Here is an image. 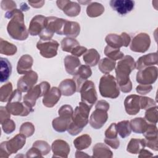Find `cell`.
Segmentation results:
<instances>
[{"mask_svg":"<svg viewBox=\"0 0 158 158\" xmlns=\"http://www.w3.org/2000/svg\"><path fill=\"white\" fill-rule=\"evenodd\" d=\"M135 68L136 63L130 56H125L118 62L115 68V79L120 89L123 93H127L131 91L132 83L129 76Z\"/></svg>","mask_w":158,"mask_h":158,"instance_id":"cell-1","label":"cell"},{"mask_svg":"<svg viewBox=\"0 0 158 158\" xmlns=\"http://www.w3.org/2000/svg\"><path fill=\"white\" fill-rule=\"evenodd\" d=\"M5 17L10 19L7 26V30L9 36L16 40H25L28 36V31L24 23V15L19 9L7 11Z\"/></svg>","mask_w":158,"mask_h":158,"instance_id":"cell-2","label":"cell"},{"mask_svg":"<svg viewBox=\"0 0 158 158\" xmlns=\"http://www.w3.org/2000/svg\"><path fill=\"white\" fill-rule=\"evenodd\" d=\"M91 109V107L83 102H79V105L75 107L73 111L72 122L67 130L70 135H78L88 124Z\"/></svg>","mask_w":158,"mask_h":158,"instance_id":"cell-3","label":"cell"},{"mask_svg":"<svg viewBox=\"0 0 158 158\" xmlns=\"http://www.w3.org/2000/svg\"><path fill=\"white\" fill-rule=\"evenodd\" d=\"M22 92L19 89H15L11 94L7 104L6 109L13 115L27 116L33 111V107L25 103L21 102Z\"/></svg>","mask_w":158,"mask_h":158,"instance_id":"cell-4","label":"cell"},{"mask_svg":"<svg viewBox=\"0 0 158 158\" xmlns=\"http://www.w3.org/2000/svg\"><path fill=\"white\" fill-rule=\"evenodd\" d=\"M99 89L104 98H117L120 94V88L115 77L110 74H105L99 81Z\"/></svg>","mask_w":158,"mask_h":158,"instance_id":"cell-5","label":"cell"},{"mask_svg":"<svg viewBox=\"0 0 158 158\" xmlns=\"http://www.w3.org/2000/svg\"><path fill=\"white\" fill-rule=\"evenodd\" d=\"M26 143V136L19 133L9 141H3L0 145V157H8L21 149Z\"/></svg>","mask_w":158,"mask_h":158,"instance_id":"cell-6","label":"cell"},{"mask_svg":"<svg viewBox=\"0 0 158 158\" xmlns=\"http://www.w3.org/2000/svg\"><path fill=\"white\" fill-rule=\"evenodd\" d=\"M49 90V83L47 81H43L30 89L23 96V101L33 107L35 106L37 99L40 97L44 96Z\"/></svg>","mask_w":158,"mask_h":158,"instance_id":"cell-7","label":"cell"},{"mask_svg":"<svg viewBox=\"0 0 158 158\" xmlns=\"http://www.w3.org/2000/svg\"><path fill=\"white\" fill-rule=\"evenodd\" d=\"M79 92L81 94V102L92 107L98 99L94 83L89 80L85 81L81 85Z\"/></svg>","mask_w":158,"mask_h":158,"instance_id":"cell-8","label":"cell"},{"mask_svg":"<svg viewBox=\"0 0 158 158\" xmlns=\"http://www.w3.org/2000/svg\"><path fill=\"white\" fill-rule=\"evenodd\" d=\"M157 78V68L149 66L139 70L136 73V81L141 85H151Z\"/></svg>","mask_w":158,"mask_h":158,"instance_id":"cell-9","label":"cell"},{"mask_svg":"<svg viewBox=\"0 0 158 158\" xmlns=\"http://www.w3.org/2000/svg\"><path fill=\"white\" fill-rule=\"evenodd\" d=\"M59 45L58 42L56 40L43 41L40 40L36 44V48L43 57L51 58L57 55Z\"/></svg>","mask_w":158,"mask_h":158,"instance_id":"cell-10","label":"cell"},{"mask_svg":"<svg viewBox=\"0 0 158 158\" xmlns=\"http://www.w3.org/2000/svg\"><path fill=\"white\" fill-rule=\"evenodd\" d=\"M150 44L151 40L149 36L147 33H140L133 38L130 48L133 52L143 53L148 49Z\"/></svg>","mask_w":158,"mask_h":158,"instance_id":"cell-11","label":"cell"},{"mask_svg":"<svg viewBox=\"0 0 158 158\" xmlns=\"http://www.w3.org/2000/svg\"><path fill=\"white\" fill-rule=\"evenodd\" d=\"M105 40L109 46L120 49L122 46L127 47L130 44L131 38L129 35L125 32H123L120 35L114 33L109 34L106 36Z\"/></svg>","mask_w":158,"mask_h":158,"instance_id":"cell-12","label":"cell"},{"mask_svg":"<svg viewBox=\"0 0 158 158\" xmlns=\"http://www.w3.org/2000/svg\"><path fill=\"white\" fill-rule=\"evenodd\" d=\"M38 74L33 70H30L21 77L17 81V89L21 92H28L38 81Z\"/></svg>","mask_w":158,"mask_h":158,"instance_id":"cell-13","label":"cell"},{"mask_svg":"<svg viewBox=\"0 0 158 158\" xmlns=\"http://www.w3.org/2000/svg\"><path fill=\"white\" fill-rule=\"evenodd\" d=\"M56 4L57 7L61 9L65 14L69 17L77 16L81 10L80 4L70 0L57 1Z\"/></svg>","mask_w":158,"mask_h":158,"instance_id":"cell-14","label":"cell"},{"mask_svg":"<svg viewBox=\"0 0 158 158\" xmlns=\"http://www.w3.org/2000/svg\"><path fill=\"white\" fill-rule=\"evenodd\" d=\"M107 111L101 109H96L89 117V124L94 129H100L107 122L108 118Z\"/></svg>","mask_w":158,"mask_h":158,"instance_id":"cell-15","label":"cell"},{"mask_svg":"<svg viewBox=\"0 0 158 158\" xmlns=\"http://www.w3.org/2000/svg\"><path fill=\"white\" fill-rule=\"evenodd\" d=\"M109 4L112 9L120 15L130 12L135 7V1L131 0H112Z\"/></svg>","mask_w":158,"mask_h":158,"instance_id":"cell-16","label":"cell"},{"mask_svg":"<svg viewBox=\"0 0 158 158\" xmlns=\"http://www.w3.org/2000/svg\"><path fill=\"white\" fill-rule=\"evenodd\" d=\"M46 17L42 15H35L30 21L28 27V33L31 36L39 35L46 27Z\"/></svg>","mask_w":158,"mask_h":158,"instance_id":"cell-17","label":"cell"},{"mask_svg":"<svg viewBox=\"0 0 158 158\" xmlns=\"http://www.w3.org/2000/svg\"><path fill=\"white\" fill-rule=\"evenodd\" d=\"M139 100L140 96L136 94H131L126 97L124 101V106L128 114L136 115L139 112L141 109Z\"/></svg>","mask_w":158,"mask_h":158,"instance_id":"cell-18","label":"cell"},{"mask_svg":"<svg viewBox=\"0 0 158 158\" xmlns=\"http://www.w3.org/2000/svg\"><path fill=\"white\" fill-rule=\"evenodd\" d=\"M117 125L112 123L105 131L104 142L113 149H117L120 146V141L117 138Z\"/></svg>","mask_w":158,"mask_h":158,"instance_id":"cell-19","label":"cell"},{"mask_svg":"<svg viewBox=\"0 0 158 158\" xmlns=\"http://www.w3.org/2000/svg\"><path fill=\"white\" fill-rule=\"evenodd\" d=\"M92 71L90 67L87 65H81L77 73L73 77V80L75 81L77 85V91L79 92L80 89L83 83L88 80L87 79L91 76Z\"/></svg>","mask_w":158,"mask_h":158,"instance_id":"cell-20","label":"cell"},{"mask_svg":"<svg viewBox=\"0 0 158 158\" xmlns=\"http://www.w3.org/2000/svg\"><path fill=\"white\" fill-rule=\"evenodd\" d=\"M53 152L52 157H67L70 152L69 144L62 139H56L53 141L51 146Z\"/></svg>","mask_w":158,"mask_h":158,"instance_id":"cell-21","label":"cell"},{"mask_svg":"<svg viewBox=\"0 0 158 158\" xmlns=\"http://www.w3.org/2000/svg\"><path fill=\"white\" fill-rule=\"evenodd\" d=\"M61 95V92L58 88L52 87L43 96V105L47 107H52L59 101Z\"/></svg>","mask_w":158,"mask_h":158,"instance_id":"cell-22","label":"cell"},{"mask_svg":"<svg viewBox=\"0 0 158 158\" xmlns=\"http://www.w3.org/2000/svg\"><path fill=\"white\" fill-rule=\"evenodd\" d=\"M158 57L157 52L150 53L140 57L136 61V68L138 70H141L147 67L152 66L157 64Z\"/></svg>","mask_w":158,"mask_h":158,"instance_id":"cell-23","label":"cell"},{"mask_svg":"<svg viewBox=\"0 0 158 158\" xmlns=\"http://www.w3.org/2000/svg\"><path fill=\"white\" fill-rule=\"evenodd\" d=\"M72 117L59 115L58 117H56L52 120V125L54 130L59 133L65 131L72 122Z\"/></svg>","mask_w":158,"mask_h":158,"instance_id":"cell-24","label":"cell"},{"mask_svg":"<svg viewBox=\"0 0 158 158\" xmlns=\"http://www.w3.org/2000/svg\"><path fill=\"white\" fill-rule=\"evenodd\" d=\"M33 59L32 57L28 54H25L21 56L19 59L17 65V70L19 74H25L31 70Z\"/></svg>","mask_w":158,"mask_h":158,"instance_id":"cell-25","label":"cell"},{"mask_svg":"<svg viewBox=\"0 0 158 158\" xmlns=\"http://www.w3.org/2000/svg\"><path fill=\"white\" fill-rule=\"evenodd\" d=\"M64 65L66 72L74 76L79 67L81 65V63L77 57L74 56H67L64 59Z\"/></svg>","mask_w":158,"mask_h":158,"instance_id":"cell-26","label":"cell"},{"mask_svg":"<svg viewBox=\"0 0 158 158\" xmlns=\"http://www.w3.org/2000/svg\"><path fill=\"white\" fill-rule=\"evenodd\" d=\"M59 89L61 94L65 96H70L77 91V85L73 79H65L59 85Z\"/></svg>","mask_w":158,"mask_h":158,"instance_id":"cell-27","label":"cell"},{"mask_svg":"<svg viewBox=\"0 0 158 158\" xmlns=\"http://www.w3.org/2000/svg\"><path fill=\"white\" fill-rule=\"evenodd\" d=\"M80 31V27L78 23L76 22L65 20L63 31L62 35H66L70 38H76L78 36Z\"/></svg>","mask_w":158,"mask_h":158,"instance_id":"cell-28","label":"cell"},{"mask_svg":"<svg viewBox=\"0 0 158 158\" xmlns=\"http://www.w3.org/2000/svg\"><path fill=\"white\" fill-rule=\"evenodd\" d=\"M0 64V81L3 83L9 80L12 73V65L8 59L4 57H1Z\"/></svg>","mask_w":158,"mask_h":158,"instance_id":"cell-29","label":"cell"},{"mask_svg":"<svg viewBox=\"0 0 158 158\" xmlns=\"http://www.w3.org/2000/svg\"><path fill=\"white\" fill-rule=\"evenodd\" d=\"M93 157H112L113 154L110 149L104 144L99 143L93 148Z\"/></svg>","mask_w":158,"mask_h":158,"instance_id":"cell-30","label":"cell"},{"mask_svg":"<svg viewBox=\"0 0 158 158\" xmlns=\"http://www.w3.org/2000/svg\"><path fill=\"white\" fill-rule=\"evenodd\" d=\"M83 59L85 64L89 67H94L99 62L100 56L95 49H90L83 54Z\"/></svg>","mask_w":158,"mask_h":158,"instance_id":"cell-31","label":"cell"},{"mask_svg":"<svg viewBox=\"0 0 158 158\" xmlns=\"http://www.w3.org/2000/svg\"><path fill=\"white\" fill-rule=\"evenodd\" d=\"M146 146V141L144 139L132 138L129 141L127 151L131 154H138Z\"/></svg>","mask_w":158,"mask_h":158,"instance_id":"cell-32","label":"cell"},{"mask_svg":"<svg viewBox=\"0 0 158 158\" xmlns=\"http://www.w3.org/2000/svg\"><path fill=\"white\" fill-rule=\"evenodd\" d=\"M131 130L136 133H143L147 129L148 123L144 118L137 117L133 118L130 122Z\"/></svg>","mask_w":158,"mask_h":158,"instance_id":"cell-33","label":"cell"},{"mask_svg":"<svg viewBox=\"0 0 158 158\" xmlns=\"http://www.w3.org/2000/svg\"><path fill=\"white\" fill-rule=\"evenodd\" d=\"M91 138L90 136L87 134L82 135L77 137L73 141L74 146L78 151H81L88 148L91 145Z\"/></svg>","mask_w":158,"mask_h":158,"instance_id":"cell-34","label":"cell"},{"mask_svg":"<svg viewBox=\"0 0 158 158\" xmlns=\"http://www.w3.org/2000/svg\"><path fill=\"white\" fill-rule=\"evenodd\" d=\"M104 12V6L99 2H93L89 4L86 8V14L90 17H96Z\"/></svg>","mask_w":158,"mask_h":158,"instance_id":"cell-35","label":"cell"},{"mask_svg":"<svg viewBox=\"0 0 158 158\" xmlns=\"http://www.w3.org/2000/svg\"><path fill=\"white\" fill-rule=\"evenodd\" d=\"M115 65L116 63L115 60L106 57L100 60L98 64V68L102 73L109 74L113 70V69H114Z\"/></svg>","mask_w":158,"mask_h":158,"instance_id":"cell-36","label":"cell"},{"mask_svg":"<svg viewBox=\"0 0 158 158\" xmlns=\"http://www.w3.org/2000/svg\"><path fill=\"white\" fill-rule=\"evenodd\" d=\"M17 51L16 46L12 43H9L4 40L2 38L0 39V53L6 56H13Z\"/></svg>","mask_w":158,"mask_h":158,"instance_id":"cell-37","label":"cell"},{"mask_svg":"<svg viewBox=\"0 0 158 158\" xmlns=\"http://www.w3.org/2000/svg\"><path fill=\"white\" fill-rule=\"evenodd\" d=\"M117 125V132L122 138H125L128 136L131 132V128L128 120H123L118 122Z\"/></svg>","mask_w":158,"mask_h":158,"instance_id":"cell-38","label":"cell"},{"mask_svg":"<svg viewBox=\"0 0 158 158\" xmlns=\"http://www.w3.org/2000/svg\"><path fill=\"white\" fill-rule=\"evenodd\" d=\"M80 44L77 40L73 38L66 37L62 39L61 41V48L63 51L70 52L72 51Z\"/></svg>","mask_w":158,"mask_h":158,"instance_id":"cell-39","label":"cell"},{"mask_svg":"<svg viewBox=\"0 0 158 158\" xmlns=\"http://www.w3.org/2000/svg\"><path fill=\"white\" fill-rule=\"evenodd\" d=\"M104 54L108 58L115 61L122 59L124 56V54L120 51V49L113 48L108 45L104 49Z\"/></svg>","mask_w":158,"mask_h":158,"instance_id":"cell-40","label":"cell"},{"mask_svg":"<svg viewBox=\"0 0 158 158\" xmlns=\"http://www.w3.org/2000/svg\"><path fill=\"white\" fill-rule=\"evenodd\" d=\"M12 93V85L10 82H9L2 86L0 88L1 102L8 101Z\"/></svg>","mask_w":158,"mask_h":158,"instance_id":"cell-41","label":"cell"},{"mask_svg":"<svg viewBox=\"0 0 158 158\" xmlns=\"http://www.w3.org/2000/svg\"><path fill=\"white\" fill-rule=\"evenodd\" d=\"M144 118L149 123L156 124L157 122V106H155L148 109L145 112Z\"/></svg>","mask_w":158,"mask_h":158,"instance_id":"cell-42","label":"cell"},{"mask_svg":"<svg viewBox=\"0 0 158 158\" xmlns=\"http://www.w3.org/2000/svg\"><path fill=\"white\" fill-rule=\"evenodd\" d=\"M146 140H152L157 138V128L156 124L148 123L146 130L143 133Z\"/></svg>","mask_w":158,"mask_h":158,"instance_id":"cell-43","label":"cell"},{"mask_svg":"<svg viewBox=\"0 0 158 158\" xmlns=\"http://www.w3.org/2000/svg\"><path fill=\"white\" fill-rule=\"evenodd\" d=\"M33 147L37 148L43 156L48 154L51 151V147L49 144L44 141L37 140L33 144Z\"/></svg>","mask_w":158,"mask_h":158,"instance_id":"cell-44","label":"cell"},{"mask_svg":"<svg viewBox=\"0 0 158 158\" xmlns=\"http://www.w3.org/2000/svg\"><path fill=\"white\" fill-rule=\"evenodd\" d=\"M19 132L26 137L32 136L35 132V127L31 122L23 123L19 129Z\"/></svg>","mask_w":158,"mask_h":158,"instance_id":"cell-45","label":"cell"},{"mask_svg":"<svg viewBox=\"0 0 158 158\" xmlns=\"http://www.w3.org/2000/svg\"><path fill=\"white\" fill-rule=\"evenodd\" d=\"M140 108L147 110L148 109L156 106V102L151 98L146 96H140Z\"/></svg>","mask_w":158,"mask_h":158,"instance_id":"cell-46","label":"cell"},{"mask_svg":"<svg viewBox=\"0 0 158 158\" xmlns=\"http://www.w3.org/2000/svg\"><path fill=\"white\" fill-rule=\"evenodd\" d=\"M1 125L3 131L6 134H10L15 130V123L10 118L5 120L2 123H1Z\"/></svg>","mask_w":158,"mask_h":158,"instance_id":"cell-47","label":"cell"},{"mask_svg":"<svg viewBox=\"0 0 158 158\" xmlns=\"http://www.w3.org/2000/svg\"><path fill=\"white\" fill-rule=\"evenodd\" d=\"M73 113V109L71 106L68 104L63 105L58 110L59 115H66L69 117H72Z\"/></svg>","mask_w":158,"mask_h":158,"instance_id":"cell-48","label":"cell"},{"mask_svg":"<svg viewBox=\"0 0 158 158\" xmlns=\"http://www.w3.org/2000/svg\"><path fill=\"white\" fill-rule=\"evenodd\" d=\"M1 7L4 10L10 11L15 9L17 7L16 3L13 1H2L1 2Z\"/></svg>","mask_w":158,"mask_h":158,"instance_id":"cell-49","label":"cell"},{"mask_svg":"<svg viewBox=\"0 0 158 158\" xmlns=\"http://www.w3.org/2000/svg\"><path fill=\"white\" fill-rule=\"evenodd\" d=\"M152 89L151 85H139L136 88V92L141 94H146L149 93Z\"/></svg>","mask_w":158,"mask_h":158,"instance_id":"cell-50","label":"cell"},{"mask_svg":"<svg viewBox=\"0 0 158 158\" xmlns=\"http://www.w3.org/2000/svg\"><path fill=\"white\" fill-rule=\"evenodd\" d=\"M10 117V114L7 110L6 107H0V122L1 124L5 120L9 119Z\"/></svg>","mask_w":158,"mask_h":158,"instance_id":"cell-51","label":"cell"},{"mask_svg":"<svg viewBox=\"0 0 158 158\" xmlns=\"http://www.w3.org/2000/svg\"><path fill=\"white\" fill-rule=\"evenodd\" d=\"M87 51V49L84 46H77L71 52L72 54L75 57H80L82 54H84Z\"/></svg>","mask_w":158,"mask_h":158,"instance_id":"cell-52","label":"cell"},{"mask_svg":"<svg viewBox=\"0 0 158 158\" xmlns=\"http://www.w3.org/2000/svg\"><path fill=\"white\" fill-rule=\"evenodd\" d=\"M27 157H42L43 155L40 152V151L36 148L32 147L30 149H29L27 152L26 154Z\"/></svg>","mask_w":158,"mask_h":158,"instance_id":"cell-53","label":"cell"},{"mask_svg":"<svg viewBox=\"0 0 158 158\" xmlns=\"http://www.w3.org/2000/svg\"><path fill=\"white\" fill-rule=\"evenodd\" d=\"M95 109H101L107 111L109 109V104L105 100H100L97 102Z\"/></svg>","mask_w":158,"mask_h":158,"instance_id":"cell-54","label":"cell"},{"mask_svg":"<svg viewBox=\"0 0 158 158\" xmlns=\"http://www.w3.org/2000/svg\"><path fill=\"white\" fill-rule=\"evenodd\" d=\"M146 146L153 149L154 151L158 150V145H157V138L152 140H146Z\"/></svg>","mask_w":158,"mask_h":158,"instance_id":"cell-55","label":"cell"},{"mask_svg":"<svg viewBox=\"0 0 158 158\" xmlns=\"http://www.w3.org/2000/svg\"><path fill=\"white\" fill-rule=\"evenodd\" d=\"M29 4L35 8H40L44 4V1H28Z\"/></svg>","mask_w":158,"mask_h":158,"instance_id":"cell-56","label":"cell"},{"mask_svg":"<svg viewBox=\"0 0 158 158\" xmlns=\"http://www.w3.org/2000/svg\"><path fill=\"white\" fill-rule=\"evenodd\" d=\"M139 153V157H149L153 156V154L151 152L148 151L146 149H144V148L142 149Z\"/></svg>","mask_w":158,"mask_h":158,"instance_id":"cell-57","label":"cell"},{"mask_svg":"<svg viewBox=\"0 0 158 158\" xmlns=\"http://www.w3.org/2000/svg\"><path fill=\"white\" fill-rule=\"evenodd\" d=\"M85 156H89L88 155L85 154V152H80V151H77L76 152V154H75V157H85Z\"/></svg>","mask_w":158,"mask_h":158,"instance_id":"cell-58","label":"cell"}]
</instances>
